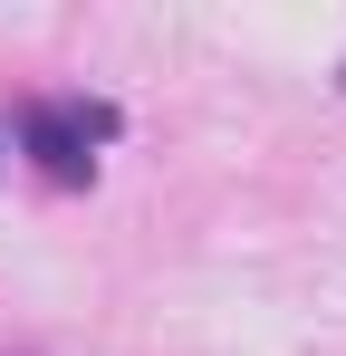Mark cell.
Returning <instances> with one entry per match:
<instances>
[{"mask_svg":"<svg viewBox=\"0 0 346 356\" xmlns=\"http://www.w3.org/2000/svg\"><path fill=\"white\" fill-rule=\"evenodd\" d=\"M106 135H115L106 106H29V154H39L58 183L97 174V145H106Z\"/></svg>","mask_w":346,"mask_h":356,"instance_id":"6da1fadb","label":"cell"}]
</instances>
